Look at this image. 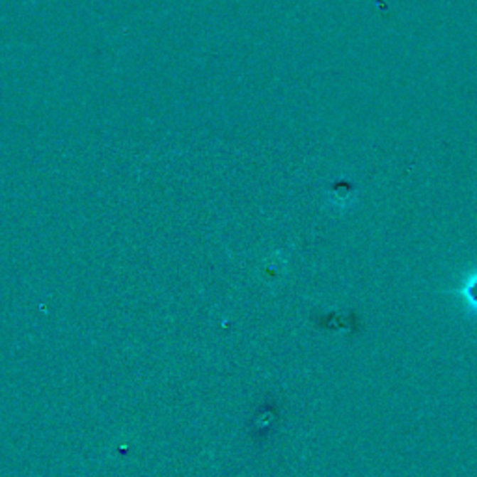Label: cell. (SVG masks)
Returning <instances> with one entry per match:
<instances>
[{
  "instance_id": "obj_1",
  "label": "cell",
  "mask_w": 477,
  "mask_h": 477,
  "mask_svg": "<svg viewBox=\"0 0 477 477\" xmlns=\"http://www.w3.org/2000/svg\"><path fill=\"white\" fill-rule=\"evenodd\" d=\"M449 293L461 296V299L466 300L468 304H472L473 308H477V272L470 276V278H466L457 289L449 291Z\"/></svg>"
}]
</instances>
